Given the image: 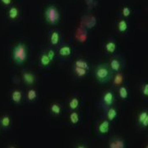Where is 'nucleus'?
<instances>
[{"mask_svg":"<svg viewBox=\"0 0 148 148\" xmlns=\"http://www.w3.org/2000/svg\"><path fill=\"white\" fill-rule=\"evenodd\" d=\"M12 0H1V2L6 6H9L12 3Z\"/></svg>","mask_w":148,"mask_h":148,"instance_id":"obj_30","label":"nucleus"},{"mask_svg":"<svg viewBox=\"0 0 148 148\" xmlns=\"http://www.w3.org/2000/svg\"><path fill=\"white\" fill-rule=\"evenodd\" d=\"M12 59L17 64H24L27 59V49L24 44H18L12 49Z\"/></svg>","mask_w":148,"mask_h":148,"instance_id":"obj_2","label":"nucleus"},{"mask_svg":"<svg viewBox=\"0 0 148 148\" xmlns=\"http://www.w3.org/2000/svg\"><path fill=\"white\" fill-rule=\"evenodd\" d=\"M58 55L62 58H66L70 57L73 53V49L71 46H69L68 45H62L58 48Z\"/></svg>","mask_w":148,"mask_h":148,"instance_id":"obj_8","label":"nucleus"},{"mask_svg":"<svg viewBox=\"0 0 148 148\" xmlns=\"http://www.w3.org/2000/svg\"><path fill=\"white\" fill-rule=\"evenodd\" d=\"M46 53H47L48 57L50 58V60L53 61L54 58H55V54H56L55 51L53 49H49L47 52H46Z\"/></svg>","mask_w":148,"mask_h":148,"instance_id":"obj_29","label":"nucleus"},{"mask_svg":"<svg viewBox=\"0 0 148 148\" xmlns=\"http://www.w3.org/2000/svg\"><path fill=\"white\" fill-rule=\"evenodd\" d=\"M18 15H19V11H18V8L16 7H12L8 11V17L12 20L16 19Z\"/></svg>","mask_w":148,"mask_h":148,"instance_id":"obj_21","label":"nucleus"},{"mask_svg":"<svg viewBox=\"0 0 148 148\" xmlns=\"http://www.w3.org/2000/svg\"><path fill=\"white\" fill-rule=\"evenodd\" d=\"M22 79L27 85H33L36 82V77L30 72H25L22 74Z\"/></svg>","mask_w":148,"mask_h":148,"instance_id":"obj_11","label":"nucleus"},{"mask_svg":"<svg viewBox=\"0 0 148 148\" xmlns=\"http://www.w3.org/2000/svg\"><path fill=\"white\" fill-rule=\"evenodd\" d=\"M45 20L50 25H56L60 20V13L54 6H49L45 12Z\"/></svg>","mask_w":148,"mask_h":148,"instance_id":"obj_3","label":"nucleus"},{"mask_svg":"<svg viewBox=\"0 0 148 148\" xmlns=\"http://www.w3.org/2000/svg\"><path fill=\"white\" fill-rule=\"evenodd\" d=\"M122 13H123V16H124V17H128V16H130V14H131V10H130L129 8L124 7L123 8V10H122Z\"/></svg>","mask_w":148,"mask_h":148,"instance_id":"obj_28","label":"nucleus"},{"mask_svg":"<svg viewBox=\"0 0 148 148\" xmlns=\"http://www.w3.org/2000/svg\"><path fill=\"white\" fill-rule=\"evenodd\" d=\"M50 111L54 115H59L61 114V107L57 103H53L50 106Z\"/></svg>","mask_w":148,"mask_h":148,"instance_id":"obj_23","label":"nucleus"},{"mask_svg":"<svg viewBox=\"0 0 148 148\" xmlns=\"http://www.w3.org/2000/svg\"><path fill=\"white\" fill-rule=\"evenodd\" d=\"M125 147L124 141L119 138H113L109 143V147L110 148H124Z\"/></svg>","mask_w":148,"mask_h":148,"instance_id":"obj_10","label":"nucleus"},{"mask_svg":"<svg viewBox=\"0 0 148 148\" xmlns=\"http://www.w3.org/2000/svg\"><path fill=\"white\" fill-rule=\"evenodd\" d=\"M110 122L107 119H104L98 124L97 132L101 135H106L110 132Z\"/></svg>","mask_w":148,"mask_h":148,"instance_id":"obj_6","label":"nucleus"},{"mask_svg":"<svg viewBox=\"0 0 148 148\" xmlns=\"http://www.w3.org/2000/svg\"><path fill=\"white\" fill-rule=\"evenodd\" d=\"M79 105H80L79 99H78V98H77V97H74V98H73L71 101H69V107L71 110L73 111V110H77V109H78Z\"/></svg>","mask_w":148,"mask_h":148,"instance_id":"obj_20","label":"nucleus"},{"mask_svg":"<svg viewBox=\"0 0 148 148\" xmlns=\"http://www.w3.org/2000/svg\"><path fill=\"white\" fill-rule=\"evenodd\" d=\"M73 70L74 74L78 77V78H83L85 77L87 74H88V70L84 69H81V68H78V67H76V66H73Z\"/></svg>","mask_w":148,"mask_h":148,"instance_id":"obj_13","label":"nucleus"},{"mask_svg":"<svg viewBox=\"0 0 148 148\" xmlns=\"http://www.w3.org/2000/svg\"><path fill=\"white\" fill-rule=\"evenodd\" d=\"M138 123L143 128L148 127V112L147 110H143L138 114Z\"/></svg>","mask_w":148,"mask_h":148,"instance_id":"obj_7","label":"nucleus"},{"mask_svg":"<svg viewBox=\"0 0 148 148\" xmlns=\"http://www.w3.org/2000/svg\"><path fill=\"white\" fill-rule=\"evenodd\" d=\"M104 112H105L106 119L110 122L115 120L117 119V117H118V110H117L114 106H112L110 108L107 109Z\"/></svg>","mask_w":148,"mask_h":148,"instance_id":"obj_9","label":"nucleus"},{"mask_svg":"<svg viewBox=\"0 0 148 148\" xmlns=\"http://www.w3.org/2000/svg\"><path fill=\"white\" fill-rule=\"evenodd\" d=\"M115 102V96L114 92L110 90H106L101 97V106L103 109V110H106L107 109L110 108L114 106Z\"/></svg>","mask_w":148,"mask_h":148,"instance_id":"obj_4","label":"nucleus"},{"mask_svg":"<svg viewBox=\"0 0 148 148\" xmlns=\"http://www.w3.org/2000/svg\"><path fill=\"white\" fill-rule=\"evenodd\" d=\"M37 97V93L36 90L35 89H30V90L27 91V99L28 101H33L36 99Z\"/></svg>","mask_w":148,"mask_h":148,"instance_id":"obj_26","label":"nucleus"},{"mask_svg":"<svg viewBox=\"0 0 148 148\" xmlns=\"http://www.w3.org/2000/svg\"><path fill=\"white\" fill-rule=\"evenodd\" d=\"M69 120H70V123L72 124H77L80 121V115L77 112V111L73 110L69 115Z\"/></svg>","mask_w":148,"mask_h":148,"instance_id":"obj_19","label":"nucleus"},{"mask_svg":"<svg viewBox=\"0 0 148 148\" xmlns=\"http://www.w3.org/2000/svg\"><path fill=\"white\" fill-rule=\"evenodd\" d=\"M114 77V73L108 64H99L95 69V77L100 83H108Z\"/></svg>","mask_w":148,"mask_h":148,"instance_id":"obj_1","label":"nucleus"},{"mask_svg":"<svg viewBox=\"0 0 148 148\" xmlns=\"http://www.w3.org/2000/svg\"><path fill=\"white\" fill-rule=\"evenodd\" d=\"M118 30L119 32L123 33L127 30V23L125 20H120L118 23Z\"/></svg>","mask_w":148,"mask_h":148,"instance_id":"obj_24","label":"nucleus"},{"mask_svg":"<svg viewBox=\"0 0 148 148\" xmlns=\"http://www.w3.org/2000/svg\"><path fill=\"white\" fill-rule=\"evenodd\" d=\"M51 60H50V58L48 57L47 53H43L41 55H40V65L44 67V68H48L50 64H51Z\"/></svg>","mask_w":148,"mask_h":148,"instance_id":"obj_16","label":"nucleus"},{"mask_svg":"<svg viewBox=\"0 0 148 148\" xmlns=\"http://www.w3.org/2000/svg\"><path fill=\"white\" fill-rule=\"evenodd\" d=\"M73 66L78 67V68H81V69H86L88 71L90 70V65L87 63V61L84 60V59H82V58H78V59L75 60Z\"/></svg>","mask_w":148,"mask_h":148,"instance_id":"obj_14","label":"nucleus"},{"mask_svg":"<svg viewBox=\"0 0 148 148\" xmlns=\"http://www.w3.org/2000/svg\"><path fill=\"white\" fill-rule=\"evenodd\" d=\"M117 49V45L115 43L114 41H108L105 45V49L108 53H110V54H114L115 53Z\"/></svg>","mask_w":148,"mask_h":148,"instance_id":"obj_17","label":"nucleus"},{"mask_svg":"<svg viewBox=\"0 0 148 148\" xmlns=\"http://www.w3.org/2000/svg\"><path fill=\"white\" fill-rule=\"evenodd\" d=\"M142 94L144 97H148V84L145 83L142 86Z\"/></svg>","mask_w":148,"mask_h":148,"instance_id":"obj_27","label":"nucleus"},{"mask_svg":"<svg viewBox=\"0 0 148 148\" xmlns=\"http://www.w3.org/2000/svg\"><path fill=\"white\" fill-rule=\"evenodd\" d=\"M0 123H1V125H2V127H8L11 124L10 117L7 116V115L2 117V119H1V120H0Z\"/></svg>","mask_w":148,"mask_h":148,"instance_id":"obj_25","label":"nucleus"},{"mask_svg":"<svg viewBox=\"0 0 148 148\" xmlns=\"http://www.w3.org/2000/svg\"><path fill=\"white\" fill-rule=\"evenodd\" d=\"M113 82H114V84L117 86H121L122 82L123 81V77L121 74V72L120 73H115V76L113 77Z\"/></svg>","mask_w":148,"mask_h":148,"instance_id":"obj_22","label":"nucleus"},{"mask_svg":"<svg viewBox=\"0 0 148 148\" xmlns=\"http://www.w3.org/2000/svg\"><path fill=\"white\" fill-rule=\"evenodd\" d=\"M50 44L53 47H57L58 46L59 43H60V34L59 32L57 31H54L51 33V36H50Z\"/></svg>","mask_w":148,"mask_h":148,"instance_id":"obj_12","label":"nucleus"},{"mask_svg":"<svg viewBox=\"0 0 148 148\" xmlns=\"http://www.w3.org/2000/svg\"><path fill=\"white\" fill-rule=\"evenodd\" d=\"M110 69L114 74L120 73L123 68V62L122 59L119 57H113L110 60V63L108 64Z\"/></svg>","mask_w":148,"mask_h":148,"instance_id":"obj_5","label":"nucleus"},{"mask_svg":"<svg viewBox=\"0 0 148 148\" xmlns=\"http://www.w3.org/2000/svg\"><path fill=\"white\" fill-rule=\"evenodd\" d=\"M118 92H119V95L121 100H123V101L127 100V98H128V90H127L126 86H119V88H118Z\"/></svg>","mask_w":148,"mask_h":148,"instance_id":"obj_15","label":"nucleus"},{"mask_svg":"<svg viewBox=\"0 0 148 148\" xmlns=\"http://www.w3.org/2000/svg\"><path fill=\"white\" fill-rule=\"evenodd\" d=\"M22 99V93L21 90H15L12 93V100L15 104H20Z\"/></svg>","mask_w":148,"mask_h":148,"instance_id":"obj_18","label":"nucleus"}]
</instances>
